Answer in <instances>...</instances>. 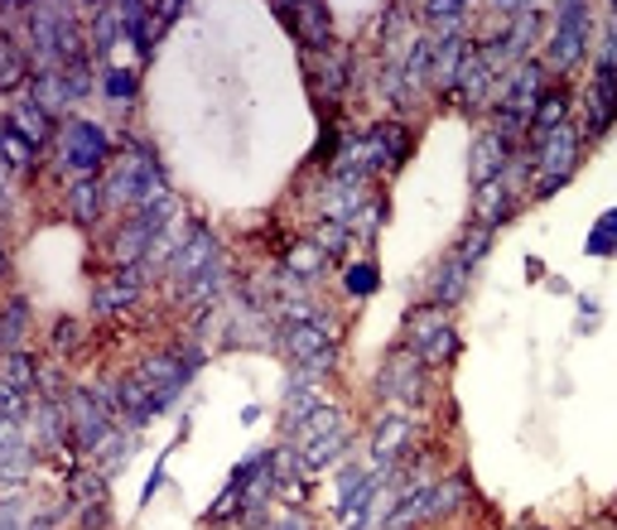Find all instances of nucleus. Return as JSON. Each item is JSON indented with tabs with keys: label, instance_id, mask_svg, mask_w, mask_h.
I'll return each mask as SVG.
<instances>
[{
	"label": "nucleus",
	"instance_id": "1",
	"mask_svg": "<svg viewBox=\"0 0 617 530\" xmlns=\"http://www.w3.org/2000/svg\"><path fill=\"white\" fill-rule=\"evenodd\" d=\"M102 188H106V212H140V208H155V203L174 198L160 154L140 140H126V154L102 178Z\"/></svg>",
	"mask_w": 617,
	"mask_h": 530
},
{
	"label": "nucleus",
	"instance_id": "2",
	"mask_svg": "<svg viewBox=\"0 0 617 530\" xmlns=\"http://www.w3.org/2000/svg\"><path fill=\"white\" fill-rule=\"evenodd\" d=\"M198 367H203V347L193 343V337H179L174 347H160L155 357H145L136 367V377L145 381V391L155 395V405H160V415H164V410L188 391V381L198 377Z\"/></svg>",
	"mask_w": 617,
	"mask_h": 530
},
{
	"label": "nucleus",
	"instance_id": "3",
	"mask_svg": "<svg viewBox=\"0 0 617 530\" xmlns=\"http://www.w3.org/2000/svg\"><path fill=\"white\" fill-rule=\"evenodd\" d=\"M579 154H584V136L579 126H560L555 136L530 145V160H536V178H530V198H555L570 178L579 174Z\"/></svg>",
	"mask_w": 617,
	"mask_h": 530
},
{
	"label": "nucleus",
	"instance_id": "4",
	"mask_svg": "<svg viewBox=\"0 0 617 530\" xmlns=\"http://www.w3.org/2000/svg\"><path fill=\"white\" fill-rule=\"evenodd\" d=\"M550 15H555V30L546 34V68L574 72L589 58V44H594V10L579 5V0H564Z\"/></svg>",
	"mask_w": 617,
	"mask_h": 530
},
{
	"label": "nucleus",
	"instance_id": "5",
	"mask_svg": "<svg viewBox=\"0 0 617 530\" xmlns=\"http://www.w3.org/2000/svg\"><path fill=\"white\" fill-rule=\"evenodd\" d=\"M281 353L295 361L299 377H309V381L329 377L333 361H338V343H333L329 319H319V323H285V329H281Z\"/></svg>",
	"mask_w": 617,
	"mask_h": 530
},
{
	"label": "nucleus",
	"instance_id": "6",
	"mask_svg": "<svg viewBox=\"0 0 617 530\" xmlns=\"http://www.w3.org/2000/svg\"><path fill=\"white\" fill-rule=\"evenodd\" d=\"M106 160H112V136L102 126L78 116L64 120V130H58V169L68 178H92Z\"/></svg>",
	"mask_w": 617,
	"mask_h": 530
},
{
	"label": "nucleus",
	"instance_id": "7",
	"mask_svg": "<svg viewBox=\"0 0 617 530\" xmlns=\"http://www.w3.org/2000/svg\"><path fill=\"white\" fill-rule=\"evenodd\" d=\"M405 347L425 361V367H444V361L458 357L464 337H458V329L449 323V313L444 309L420 304L415 313H410V323H405Z\"/></svg>",
	"mask_w": 617,
	"mask_h": 530
},
{
	"label": "nucleus",
	"instance_id": "8",
	"mask_svg": "<svg viewBox=\"0 0 617 530\" xmlns=\"http://www.w3.org/2000/svg\"><path fill=\"white\" fill-rule=\"evenodd\" d=\"M64 410H68V449H78V453H92L116 429V415L96 401L92 385H68Z\"/></svg>",
	"mask_w": 617,
	"mask_h": 530
},
{
	"label": "nucleus",
	"instance_id": "9",
	"mask_svg": "<svg viewBox=\"0 0 617 530\" xmlns=\"http://www.w3.org/2000/svg\"><path fill=\"white\" fill-rule=\"evenodd\" d=\"M377 395H386L396 405H420L430 395V367L410 347H396L377 377Z\"/></svg>",
	"mask_w": 617,
	"mask_h": 530
},
{
	"label": "nucleus",
	"instance_id": "10",
	"mask_svg": "<svg viewBox=\"0 0 617 530\" xmlns=\"http://www.w3.org/2000/svg\"><path fill=\"white\" fill-rule=\"evenodd\" d=\"M305 72H309V92L323 106H338L353 92V54L329 48V54H305Z\"/></svg>",
	"mask_w": 617,
	"mask_h": 530
},
{
	"label": "nucleus",
	"instance_id": "11",
	"mask_svg": "<svg viewBox=\"0 0 617 530\" xmlns=\"http://www.w3.org/2000/svg\"><path fill=\"white\" fill-rule=\"evenodd\" d=\"M217 261H222V251H217V237L208 232V227H193L188 241L179 246V256L169 261V285L184 295V289L198 280V275H208Z\"/></svg>",
	"mask_w": 617,
	"mask_h": 530
},
{
	"label": "nucleus",
	"instance_id": "12",
	"mask_svg": "<svg viewBox=\"0 0 617 530\" xmlns=\"http://www.w3.org/2000/svg\"><path fill=\"white\" fill-rule=\"evenodd\" d=\"M613 120H617V72L594 58V82H589L584 96V136L603 140L613 130Z\"/></svg>",
	"mask_w": 617,
	"mask_h": 530
},
{
	"label": "nucleus",
	"instance_id": "13",
	"mask_svg": "<svg viewBox=\"0 0 617 530\" xmlns=\"http://www.w3.org/2000/svg\"><path fill=\"white\" fill-rule=\"evenodd\" d=\"M516 160V145L498 136V130H478V140H473V154H468V178H473V188H488V184H498V178L506 174V164Z\"/></svg>",
	"mask_w": 617,
	"mask_h": 530
},
{
	"label": "nucleus",
	"instance_id": "14",
	"mask_svg": "<svg viewBox=\"0 0 617 530\" xmlns=\"http://www.w3.org/2000/svg\"><path fill=\"white\" fill-rule=\"evenodd\" d=\"M24 439L39 449V458L64 449L68 443V410H64V401H44V395H34L30 415H24Z\"/></svg>",
	"mask_w": 617,
	"mask_h": 530
},
{
	"label": "nucleus",
	"instance_id": "15",
	"mask_svg": "<svg viewBox=\"0 0 617 530\" xmlns=\"http://www.w3.org/2000/svg\"><path fill=\"white\" fill-rule=\"evenodd\" d=\"M5 130H15V136L30 145V150H48V145H58V120L48 116V112H39L34 102H24V96H10V112H5Z\"/></svg>",
	"mask_w": 617,
	"mask_h": 530
},
{
	"label": "nucleus",
	"instance_id": "16",
	"mask_svg": "<svg viewBox=\"0 0 617 530\" xmlns=\"http://www.w3.org/2000/svg\"><path fill=\"white\" fill-rule=\"evenodd\" d=\"M410 439H415V419L410 415H381V425L372 429V468L396 473V463L405 458Z\"/></svg>",
	"mask_w": 617,
	"mask_h": 530
},
{
	"label": "nucleus",
	"instance_id": "17",
	"mask_svg": "<svg viewBox=\"0 0 617 530\" xmlns=\"http://www.w3.org/2000/svg\"><path fill=\"white\" fill-rule=\"evenodd\" d=\"M24 102H34L39 112H48V116H64L68 106H78V96H72V88H68V72L64 68H44V72H34L30 78V88L20 92Z\"/></svg>",
	"mask_w": 617,
	"mask_h": 530
},
{
	"label": "nucleus",
	"instance_id": "18",
	"mask_svg": "<svg viewBox=\"0 0 617 530\" xmlns=\"http://www.w3.org/2000/svg\"><path fill=\"white\" fill-rule=\"evenodd\" d=\"M516 208H522V198H516V184H506V178H498V184L478 188V198H473L478 222H473V227H482V232L498 237V227H502V222H512Z\"/></svg>",
	"mask_w": 617,
	"mask_h": 530
},
{
	"label": "nucleus",
	"instance_id": "19",
	"mask_svg": "<svg viewBox=\"0 0 617 530\" xmlns=\"http://www.w3.org/2000/svg\"><path fill=\"white\" fill-rule=\"evenodd\" d=\"M434 44V88L444 96H454L458 78H464V64L468 54L478 48V39H468V34H454V39H430Z\"/></svg>",
	"mask_w": 617,
	"mask_h": 530
},
{
	"label": "nucleus",
	"instance_id": "20",
	"mask_svg": "<svg viewBox=\"0 0 617 530\" xmlns=\"http://www.w3.org/2000/svg\"><path fill=\"white\" fill-rule=\"evenodd\" d=\"M34 463H39V449L24 439V429L0 434V477H5V487H20L34 473Z\"/></svg>",
	"mask_w": 617,
	"mask_h": 530
},
{
	"label": "nucleus",
	"instance_id": "21",
	"mask_svg": "<svg viewBox=\"0 0 617 530\" xmlns=\"http://www.w3.org/2000/svg\"><path fill=\"white\" fill-rule=\"evenodd\" d=\"M34 78V58L24 54V44L15 39L10 30H0V92L5 96H20Z\"/></svg>",
	"mask_w": 617,
	"mask_h": 530
},
{
	"label": "nucleus",
	"instance_id": "22",
	"mask_svg": "<svg viewBox=\"0 0 617 530\" xmlns=\"http://www.w3.org/2000/svg\"><path fill=\"white\" fill-rule=\"evenodd\" d=\"M468 280L473 275L464 270V265H454V261H444L439 270H434V280H430V289H425V304H434V309H458L464 304V295H468Z\"/></svg>",
	"mask_w": 617,
	"mask_h": 530
},
{
	"label": "nucleus",
	"instance_id": "23",
	"mask_svg": "<svg viewBox=\"0 0 617 530\" xmlns=\"http://www.w3.org/2000/svg\"><path fill=\"white\" fill-rule=\"evenodd\" d=\"M88 34H92V54H96V58H106L116 44H126V39H130V24H126V15H121V5H92Z\"/></svg>",
	"mask_w": 617,
	"mask_h": 530
},
{
	"label": "nucleus",
	"instance_id": "24",
	"mask_svg": "<svg viewBox=\"0 0 617 530\" xmlns=\"http://www.w3.org/2000/svg\"><path fill=\"white\" fill-rule=\"evenodd\" d=\"M68 212L78 227H96L106 212V188L96 178H72L68 184Z\"/></svg>",
	"mask_w": 617,
	"mask_h": 530
},
{
	"label": "nucleus",
	"instance_id": "25",
	"mask_svg": "<svg viewBox=\"0 0 617 530\" xmlns=\"http://www.w3.org/2000/svg\"><path fill=\"white\" fill-rule=\"evenodd\" d=\"M570 112H574V96L564 92V88H550L546 96H540L536 120H530V145L546 140V136H555L560 126H570Z\"/></svg>",
	"mask_w": 617,
	"mask_h": 530
},
{
	"label": "nucleus",
	"instance_id": "26",
	"mask_svg": "<svg viewBox=\"0 0 617 530\" xmlns=\"http://www.w3.org/2000/svg\"><path fill=\"white\" fill-rule=\"evenodd\" d=\"M347 449H353V429L338 425L333 434H323V439H313L299 449V473H319V468H329L333 458H343Z\"/></svg>",
	"mask_w": 617,
	"mask_h": 530
},
{
	"label": "nucleus",
	"instance_id": "27",
	"mask_svg": "<svg viewBox=\"0 0 617 530\" xmlns=\"http://www.w3.org/2000/svg\"><path fill=\"white\" fill-rule=\"evenodd\" d=\"M140 295H145V289H140L136 280H126V275H121V270H112L102 285H96L92 304H96V313H106V319H112V313H126V309L136 304Z\"/></svg>",
	"mask_w": 617,
	"mask_h": 530
},
{
	"label": "nucleus",
	"instance_id": "28",
	"mask_svg": "<svg viewBox=\"0 0 617 530\" xmlns=\"http://www.w3.org/2000/svg\"><path fill=\"white\" fill-rule=\"evenodd\" d=\"M39 377H44L39 357H30V353H5L0 381H5V391H10V395H30V391H39Z\"/></svg>",
	"mask_w": 617,
	"mask_h": 530
},
{
	"label": "nucleus",
	"instance_id": "29",
	"mask_svg": "<svg viewBox=\"0 0 617 530\" xmlns=\"http://www.w3.org/2000/svg\"><path fill=\"white\" fill-rule=\"evenodd\" d=\"M130 449H136V429H126V425H116L112 434H106V439L102 443H96V449H92V458H96V463L92 468H102V473L106 477H112V473H121V468H126V458H130Z\"/></svg>",
	"mask_w": 617,
	"mask_h": 530
},
{
	"label": "nucleus",
	"instance_id": "30",
	"mask_svg": "<svg viewBox=\"0 0 617 530\" xmlns=\"http://www.w3.org/2000/svg\"><path fill=\"white\" fill-rule=\"evenodd\" d=\"M299 39L309 44V54H329V48H338V39H333V10L329 5H305Z\"/></svg>",
	"mask_w": 617,
	"mask_h": 530
},
{
	"label": "nucleus",
	"instance_id": "31",
	"mask_svg": "<svg viewBox=\"0 0 617 530\" xmlns=\"http://www.w3.org/2000/svg\"><path fill=\"white\" fill-rule=\"evenodd\" d=\"M68 502L78 506H102L106 502V473L102 468H72L68 473Z\"/></svg>",
	"mask_w": 617,
	"mask_h": 530
},
{
	"label": "nucleus",
	"instance_id": "32",
	"mask_svg": "<svg viewBox=\"0 0 617 530\" xmlns=\"http://www.w3.org/2000/svg\"><path fill=\"white\" fill-rule=\"evenodd\" d=\"M323 270H329V256H323L313 241H295V246L285 251V275L289 280H319Z\"/></svg>",
	"mask_w": 617,
	"mask_h": 530
},
{
	"label": "nucleus",
	"instance_id": "33",
	"mask_svg": "<svg viewBox=\"0 0 617 530\" xmlns=\"http://www.w3.org/2000/svg\"><path fill=\"white\" fill-rule=\"evenodd\" d=\"M488 251H492V232H482V227H464V237L454 241V251H449V261L454 265H464L468 275L478 270L482 261H488Z\"/></svg>",
	"mask_w": 617,
	"mask_h": 530
},
{
	"label": "nucleus",
	"instance_id": "34",
	"mask_svg": "<svg viewBox=\"0 0 617 530\" xmlns=\"http://www.w3.org/2000/svg\"><path fill=\"white\" fill-rule=\"evenodd\" d=\"M24 333H30V299H10L5 304V323H0V347L5 353H24Z\"/></svg>",
	"mask_w": 617,
	"mask_h": 530
},
{
	"label": "nucleus",
	"instance_id": "35",
	"mask_svg": "<svg viewBox=\"0 0 617 530\" xmlns=\"http://www.w3.org/2000/svg\"><path fill=\"white\" fill-rule=\"evenodd\" d=\"M309 241L333 261V256H343V251L353 246V227L347 222H319V227H309Z\"/></svg>",
	"mask_w": 617,
	"mask_h": 530
},
{
	"label": "nucleus",
	"instance_id": "36",
	"mask_svg": "<svg viewBox=\"0 0 617 530\" xmlns=\"http://www.w3.org/2000/svg\"><path fill=\"white\" fill-rule=\"evenodd\" d=\"M468 502V482L464 477H444L439 487H434V502H430V521H444L449 511Z\"/></svg>",
	"mask_w": 617,
	"mask_h": 530
},
{
	"label": "nucleus",
	"instance_id": "37",
	"mask_svg": "<svg viewBox=\"0 0 617 530\" xmlns=\"http://www.w3.org/2000/svg\"><path fill=\"white\" fill-rule=\"evenodd\" d=\"M102 92L112 96V102H136L140 92V72L136 68H102Z\"/></svg>",
	"mask_w": 617,
	"mask_h": 530
},
{
	"label": "nucleus",
	"instance_id": "38",
	"mask_svg": "<svg viewBox=\"0 0 617 530\" xmlns=\"http://www.w3.org/2000/svg\"><path fill=\"white\" fill-rule=\"evenodd\" d=\"M343 285H347V295H353V299H367V295H377V285H381V270H377V261H357V265H347Z\"/></svg>",
	"mask_w": 617,
	"mask_h": 530
},
{
	"label": "nucleus",
	"instance_id": "39",
	"mask_svg": "<svg viewBox=\"0 0 617 530\" xmlns=\"http://www.w3.org/2000/svg\"><path fill=\"white\" fill-rule=\"evenodd\" d=\"M347 227H353L357 241H377V232L386 227V203H381V198H367V208H362Z\"/></svg>",
	"mask_w": 617,
	"mask_h": 530
},
{
	"label": "nucleus",
	"instance_id": "40",
	"mask_svg": "<svg viewBox=\"0 0 617 530\" xmlns=\"http://www.w3.org/2000/svg\"><path fill=\"white\" fill-rule=\"evenodd\" d=\"M0 145H5V169H10V174H24V169L39 164V150H30V145H24L15 130H5V136H0Z\"/></svg>",
	"mask_w": 617,
	"mask_h": 530
},
{
	"label": "nucleus",
	"instance_id": "41",
	"mask_svg": "<svg viewBox=\"0 0 617 530\" xmlns=\"http://www.w3.org/2000/svg\"><path fill=\"white\" fill-rule=\"evenodd\" d=\"M48 337H54V353H58V357H72V353L82 347V323L68 313V319L54 323V333H48Z\"/></svg>",
	"mask_w": 617,
	"mask_h": 530
},
{
	"label": "nucleus",
	"instance_id": "42",
	"mask_svg": "<svg viewBox=\"0 0 617 530\" xmlns=\"http://www.w3.org/2000/svg\"><path fill=\"white\" fill-rule=\"evenodd\" d=\"M589 251H594V256H617V212L598 217L594 237H589Z\"/></svg>",
	"mask_w": 617,
	"mask_h": 530
},
{
	"label": "nucleus",
	"instance_id": "43",
	"mask_svg": "<svg viewBox=\"0 0 617 530\" xmlns=\"http://www.w3.org/2000/svg\"><path fill=\"white\" fill-rule=\"evenodd\" d=\"M78 526H82V530H106V526H112V516H106V502H102V506H82V511H78Z\"/></svg>",
	"mask_w": 617,
	"mask_h": 530
},
{
	"label": "nucleus",
	"instance_id": "44",
	"mask_svg": "<svg viewBox=\"0 0 617 530\" xmlns=\"http://www.w3.org/2000/svg\"><path fill=\"white\" fill-rule=\"evenodd\" d=\"M271 530H313V521L305 511H289V516H281V521H275Z\"/></svg>",
	"mask_w": 617,
	"mask_h": 530
},
{
	"label": "nucleus",
	"instance_id": "45",
	"mask_svg": "<svg viewBox=\"0 0 617 530\" xmlns=\"http://www.w3.org/2000/svg\"><path fill=\"white\" fill-rule=\"evenodd\" d=\"M155 10V20H160V24H174L179 15H184V5H179V0H164V5H150Z\"/></svg>",
	"mask_w": 617,
	"mask_h": 530
},
{
	"label": "nucleus",
	"instance_id": "46",
	"mask_svg": "<svg viewBox=\"0 0 617 530\" xmlns=\"http://www.w3.org/2000/svg\"><path fill=\"white\" fill-rule=\"evenodd\" d=\"M160 482H164V463H155V473H150V482H145V497H140V502H155V492H160Z\"/></svg>",
	"mask_w": 617,
	"mask_h": 530
}]
</instances>
